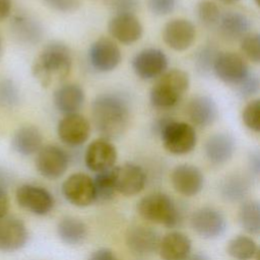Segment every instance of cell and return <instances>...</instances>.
I'll return each instance as SVG.
<instances>
[{
  "instance_id": "cb8c5ba5",
  "label": "cell",
  "mask_w": 260,
  "mask_h": 260,
  "mask_svg": "<svg viewBox=\"0 0 260 260\" xmlns=\"http://www.w3.org/2000/svg\"><path fill=\"white\" fill-rule=\"evenodd\" d=\"M53 100L56 109L66 116L78 112L84 103L85 94L78 84L67 83L55 90Z\"/></svg>"
},
{
  "instance_id": "7402d4cb",
  "label": "cell",
  "mask_w": 260,
  "mask_h": 260,
  "mask_svg": "<svg viewBox=\"0 0 260 260\" xmlns=\"http://www.w3.org/2000/svg\"><path fill=\"white\" fill-rule=\"evenodd\" d=\"M235 149V139L228 133H215L209 136L204 143L206 158L216 166L228 162L233 157Z\"/></svg>"
},
{
  "instance_id": "2e32d148",
  "label": "cell",
  "mask_w": 260,
  "mask_h": 260,
  "mask_svg": "<svg viewBox=\"0 0 260 260\" xmlns=\"http://www.w3.org/2000/svg\"><path fill=\"white\" fill-rule=\"evenodd\" d=\"M125 241L132 254L145 257L157 250L160 238L154 229L143 224H135L127 230Z\"/></svg>"
},
{
  "instance_id": "30bf717a",
  "label": "cell",
  "mask_w": 260,
  "mask_h": 260,
  "mask_svg": "<svg viewBox=\"0 0 260 260\" xmlns=\"http://www.w3.org/2000/svg\"><path fill=\"white\" fill-rule=\"evenodd\" d=\"M212 71L222 82L237 86L250 73L247 62L233 52L218 53Z\"/></svg>"
},
{
  "instance_id": "ac0fdd59",
  "label": "cell",
  "mask_w": 260,
  "mask_h": 260,
  "mask_svg": "<svg viewBox=\"0 0 260 260\" xmlns=\"http://www.w3.org/2000/svg\"><path fill=\"white\" fill-rule=\"evenodd\" d=\"M89 132L90 126L88 121L77 113L64 116L57 127V133L60 140L72 147L83 144L87 140Z\"/></svg>"
},
{
  "instance_id": "ffe728a7",
  "label": "cell",
  "mask_w": 260,
  "mask_h": 260,
  "mask_svg": "<svg viewBox=\"0 0 260 260\" xmlns=\"http://www.w3.org/2000/svg\"><path fill=\"white\" fill-rule=\"evenodd\" d=\"M108 29L114 39L125 45L135 43L143 32L141 22L134 14H115L109 21Z\"/></svg>"
},
{
  "instance_id": "3957f363",
  "label": "cell",
  "mask_w": 260,
  "mask_h": 260,
  "mask_svg": "<svg viewBox=\"0 0 260 260\" xmlns=\"http://www.w3.org/2000/svg\"><path fill=\"white\" fill-rule=\"evenodd\" d=\"M189 75L181 69L165 71L150 89V104L157 109L174 107L188 90Z\"/></svg>"
},
{
  "instance_id": "9c48e42d",
  "label": "cell",
  "mask_w": 260,
  "mask_h": 260,
  "mask_svg": "<svg viewBox=\"0 0 260 260\" xmlns=\"http://www.w3.org/2000/svg\"><path fill=\"white\" fill-rule=\"evenodd\" d=\"M64 198L77 207H86L95 201L92 179L83 173L70 175L61 187Z\"/></svg>"
},
{
  "instance_id": "e575fe53",
  "label": "cell",
  "mask_w": 260,
  "mask_h": 260,
  "mask_svg": "<svg viewBox=\"0 0 260 260\" xmlns=\"http://www.w3.org/2000/svg\"><path fill=\"white\" fill-rule=\"evenodd\" d=\"M260 101L258 99L249 102L242 112V119L247 128L258 133L260 131Z\"/></svg>"
},
{
  "instance_id": "c3c4849f",
  "label": "cell",
  "mask_w": 260,
  "mask_h": 260,
  "mask_svg": "<svg viewBox=\"0 0 260 260\" xmlns=\"http://www.w3.org/2000/svg\"><path fill=\"white\" fill-rule=\"evenodd\" d=\"M220 1H222V2H224V3H235V2H237L238 0H220Z\"/></svg>"
},
{
  "instance_id": "f1b7e54d",
  "label": "cell",
  "mask_w": 260,
  "mask_h": 260,
  "mask_svg": "<svg viewBox=\"0 0 260 260\" xmlns=\"http://www.w3.org/2000/svg\"><path fill=\"white\" fill-rule=\"evenodd\" d=\"M251 187L250 178L243 174H232L226 176L220 183L219 191L221 196L231 202L243 200Z\"/></svg>"
},
{
  "instance_id": "603a6c76",
  "label": "cell",
  "mask_w": 260,
  "mask_h": 260,
  "mask_svg": "<svg viewBox=\"0 0 260 260\" xmlns=\"http://www.w3.org/2000/svg\"><path fill=\"white\" fill-rule=\"evenodd\" d=\"M217 106L208 95L192 98L186 106V114L189 120L196 126L207 127L217 118Z\"/></svg>"
},
{
  "instance_id": "d4e9b609",
  "label": "cell",
  "mask_w": 260,
  "mask_h": 260,
  "mask_svg": "<svg viewBox=\"0 0 260 260\" xmlns=\"http://www.w3.org/2000/svg\"><path fill=\"white\" fill-rule=\"evenodd\" d=\"M43 137L41 131L32 125L19 127L12 136L11 145L15 152L28 156L37 153L42 147Z\"/></svg>"
},
{
  "instance_id": "277c9868",
  "label": "cell",
  "mask_w": 260,
  "mask_h": 260,
  "mask_svg": "<svg viewBox=\"0 0 260 260\" xmlns=\"http://www.w3.org/2000/svg\"><path fill=\"white\" fill-rule=\"evenodd\" d=\"M137 211L145 220L168 228L176 226L181 218L175 201L162 192H153L142 197L137 204Z\"/></svg>"
},
{
  "instance_id": "6da1fadb",
  "label": "cell",
  "mask_w": 260,
  "mask_h": 260,
  "mask_svg": "<svg viewBox=\"0 0 260 260\" xmlns=\"http://www.w3.org/2000/svg\"><path fill=\"white\" fill-rule=\"evenodd\" d=\"M93 124L102 137L115 139L125 133L130 120V106L119 93H102L91 104Z\"/></svg>"
},
{
  "instance_id": "d590c367",
  "label": "cell",
  "mask_w": 260,
  "mask_h": 260,
  "mask_svg": "<svg viewBox=\"0 0 260 260\" xmlns=\"http://www.w3.org/2000/svg\"><path fill=\"white\" fill-rule=\"evenodd\" d=\"M241 49L245 56L254 63L260 61V36L257 32L247 34L241 40Z\"/></svg>"
},
{
  "instance_id": "7c38bea8",
  "label": "cell",
  "mask_w": 260,
  "mask_h": 260,
  "mask_svg": "<svg viewBox=\"0 0 260 260\" xmlns=\"http://www.w3.org/2000/svg\"><path fill=\"white\" fill-rule=\"evenodd\" d=\"M113 179L115 191L125 196L140 193L146 183V175L143 169L132 162L114 167Z\"/></svg>"
},
{
  "instance_id": "4dcf8cb0",
  "label": "cell",
  "mask_w": 260,
  "mask_h": 260,
  "mask_svg": "<svg viewBox=\"0 0 260 260\" xmlns=\"http://www.w3.org/2000/svg\"><path fill=\"white\" fill-rule=\"evenodd\" d=\"M226 252L236 260H251L257 255L258 246L252 238L239 235L229 241Z\"/></svg>"
},
{
  "instance_id": "5bb4252c",
  "label": "cell",
  "mask_w": 260,
  "mask_h": 260,
  "mask_svg": "<svg viewBox=\"0 0 260 260\" xmlns=\"http://www.w3.org/2000/svg\"><path fill=\"white\" fill-rule=\"evenodd\" d=\"M117 149L115 145L104 137L94 139L85 150L84 162L87 169L100 173L115 166L117 160Z\"/></svg>"
},
{
  "instance_id": "484cf974",
  "label": "cell",
  "mask_w": 260,
  "mask_h": 260,
  "mask_svg": "<svg viewBox=\"0 0 260 260\" xmlns=\"http://www.w3.org/2000/svg\"><path fill=\"white\" fill-rule=\"evenodd\" d=\"M11 30L16 39L24 44H38L44 35L42 24L28 14H17L11 21Z\"/></svg>"
},
{
  "instance_id": "836d02e7",
  "label": "cell",
  "mask_w": 260,
  "mask_h": 260,
  "mask_svg": "<svg viewBox=\"0 0 260 260\" xmlns=\"http://www.w3.org/2000/svg\"><path fill=\"white\" fill-rule=\"evenodd\" d=\"M196 13L200 22L207 27L217 26L221 15L217 5L210 0L200 1L196 7Z\"/></svg>"
},
{
  "instance_id": "9a60e30c",
  "label": "cell",
  "mask_w": 260,
  "mask_h": 260,
  "mask_svg": "<svg viewBox=\"0 0 260 260\" xmlns=\"http://www.w3.org/2000/svg\"><path fill=\"white\" fill-rule=\"evenodd\" d=\"M88 60L95 70L109 72L119 65L121 51L111 39L100 38L91 44L88 50Z\"/></svg>"
},
{
  "instance_id": "8992f818",
  "label": "cell",
  "mask_w": 260,
  "mask_h": 260,
  "mask_svg": "<svg viewBox=\"0 0 260 260\" xmlns=\"http://www.w3.org/2000/svg\"><path fill=\"white\" fill-rule=\"evenodd\" d=\"M190 223L199 237L207 240L220 237L226 230L224 215L218 209L210 206L196 209L191 215Z\"/></svg>"
},
{
  "instance_id": "60d3db41",
  "label": "cell",
  "mask_w": 260,
  "mask_h": 260,
  "mask_svg": "<svg viewBox=\"0 0 260 260\" xmlns=\"http://www.w3.org/2000/svg\"><path fill=\"white\" fill-rule=\"evenodd\" d=\"M46 5L60 12H71L79 7V0H42Z\"/></svg>"
},
{
  "instance_id": "8d00e7d4",
  "label": "cell",
  "mask_w": 260,
  "mask_h": 260,
  "mask_svg": "<svg viewBox=\"0 0 260 260\" xmlns=\"http://www.w3.org/2000/svg\"><path fill=\"white\" fill-rule=\"evenodd\" d=\"M259 85L260 81L258 75L250 72L247 77L243 81H241L236 87L239 95H241L242 98H249L258 92Z\"/></svg>"
},
{
  "instance_id": "7bdbcfd3",
  "label": "cell",
  "mask_w": 260,
  "mask_h": 260,
  "mask_svg": "<svg viewBox=\"0 0 260 260\" xmlns=\"http://www.w3.org/2000/svg\"><path fill=\"white\" fill-rule=\"evenodd\" d=\"M9 209V198L4 188L0 187V218L7 215Z\"/></svg>"
},
{
  "instance_id": "ab89813d",
  "label": "cell",
  "mask_w": 260,
  "mask_h": 260,
  "mask_svg": "<svg viewBox=\"0 0 260 260\" xmlns=\"http://www.w3.org/2000/svg\"><path fill=\"white\" fill-rule=\"evenodd\" d=\"M139 0H111V7L116 14H134Z\"/></svg>"
},
{
  "instance_id": "1f68e13d",
  "label": "cell",
  "mask_w": 260,
  "mask_h": 260,
  "mask_svg": "<svg viewBox=\"0 0 260 260\" xmlns=\"http://www.w3.org/2000/svg\"><path fill=\"white\" fill-rule=\"evenodd\" d=\"M113 168L96 173V176L94 177V179H92L95 193V201H108L112 199L114 194L116 193L113 179Z\"/></svg>"
},
{
  "instance_id": "4fadbf2b",
  "label": "cell",
  "mask_w": 260,
  "mask_h": 260,
  "mask_svg": "<svg viewBox=\"0 0 260 260\" xmlns=\"http://www.w3.org/2000/svg\"><path fill=\"white\" fill-rule=\"evenodd\" d=\"M171 183L179 194L187 197L197 195L204 186V176L199 168L191 164L176 166L171 173Z\"/></svg>"
},
{
  "instance_id": "44dd1931",
  "label": "cell",
  "mask_w": 260,
  "mask_h": 260,
  "mask_svg": "<svg viewBox=\"0 0 260 260\" xmlns=\"http://www.w3.org/2000/svg\"><path fill=\"white\" fill-rule=\"evenodd\" d=\"M157 250L162 260H186L191 255L192 242L184 233L171 232L160 239Z\"/></svg>"
},
{
  "instance_id": "e0dca14e",
  "label": "cell",
  "mask_w": 260,
  "mask_h": 260,
  "mask_svg": "<svg viewBox=\"0 0 260 260\" xmlns=\"http://www.w3.org/2000/svg\"><path fill=\"white\" fill-rule=\"evenodd\" d=\"M194 24L184 18H176L167 22L162 28V40L168 47L175 51H185L195 40Z\"/></svg>"
},
{
  "instance_id": "7a4b0ae2",
  "label": "cell",
  "mask_w": 260,
  "mask_h": 260,
  "mask_svg": "<svg viewBox=\"0 0 260 260\" xmlns=\"http://www.w3.org/2000/svg\"><path fill=\"white\" fill-rule=\"evenodd\" d=\"M72 67L70 49L62 43L48 44L36 58L31 71L39 83L48 87L65 79Z\"/></svg>"
},
{
  "instance_id": "d6986e66",
  "label": "cell",
  "mask_w": 260,
  "mask_h": 260,
  "mask_svg": "<svg viewBox=\"0 0 260 260\" xmlns=\"http://www.w3.org/2000/svg\"><path fill=\"white\" fill-rule=\"evenodd\" d=\"M28 232L24 222L14 216L0 218V251L14 252L25 246Z\"/></svg>"
},
{
  "instance_id": "b9f144b4",
  "label": "cell",
  "mask_w": 260,
  "mask_h": 260,
  "mask_svg": "<svg viewBox=\"0 0 260 260\" xmlns=\"http://www.w3.org/2000/svg\"><path fill=\"white\" fill-rule=\"evenodd\" d=\"M88 260H120L116 253L109 248H100L93 251Z\"/></svg>"
},
{
  "instance_id": "ee69618b",
  "label": "cell",
  "mask_w": 260,
  "mask_h": 260,
  "mask_svg": "<svg viewBox=\"0 0 260 260\" xmlns=\"http://www.w3.org/2000/svg\"><path fill=\"white\" fill-rule=\"evenodd\" d=\"M11 11L10 0H0V21L6 19Z\"/></svg>"
},
{
  "instance_id": "5b68a950",
  "label": "cell",
  "mask_w": 260,
  "mask_h": 260,
  "mask_svg": "<svg viewBox=\"0 0 260 260\" xmlns=\"http://www.w3.org/2000/svg\"><path fill=\"white\" fill-rule=\"evenodd\" d=\"M164 147L171 153L182 155L192 151L197 142L194 128L185 122L172 120L159 133Z\"/></svg>"
},
{
  "instance_id": "ba28073f",
  "label": "cell",
  "mask_w": 260,
  "mask_h": 260,
  "mask_svg": "<svg viewBox=\"0 0 260 260\" xmlns=\"http://www.w3.org/2000/svg\"><path fill=\"white\" fill-rule=\"evenodd\" d=\"M68 165V154L57 145H46L37 152L36 168L40 175L48 180L62 177L67 171Z\"/></svg>"
},
{
  "instance_id": "4316f807",
  "label": "cell",
  "mask_w": 260,
  "mask_h": 260,
  "mask_svg": "<svg viewBox=\"0 0 260 260\" xmlns=\"http://www.w3.org/2000/svg\"><path fill=\"white\" fill-rule=\"evenodd\" d=\"M221 35L230 40L242 39L251 27L250 19L243 13L228 11L221 14L217 23Z\"/></svg>"
},
{
  "instance_id": "f546056e",
  "label": "cell",
  "mask_w": 260,
  "mask_h": 260,
  "mask_svg": "<svg viewBox=\"0 0 260 260\" xmlns=\"http://www.w3.org/2000/svg\"><path fill=\"white\" fill-rule=\"evenodd\" d=\"M239 223L242 229L250 234L257 236L260 233V204L256 200L244 201L238 212Z\"/></svg>"
},
{
  "instance_id": "83f0119b",
  "label": "cell",
  "mask_w": 260,
  "mask_h": 260,
  "mask_svg": "<svg viewBox=\"0 0 260 260\" xmlns=\"http://www.w3.org/2000/svg\"><path fill=\"white\" fill-rule=\"evenodd\" d=\"M57 234L63 243L76 246L83 243L86 239L87 226L78 217L65 216L57 224Z\"/></svg>"
},
{
  "instance_id": "8fae6325",
  "label": "cell",
  "mask_w": 260,
  "mask_h": 260,
  "mask_svg": "<svg viewBox=\"0 0 260 260\" xmlns=\"http://www.w3.org/2000/svg\"><path fill=\"white\" fill-rule=\"evenodd\" d=\"M134 73L143 80H150L160 76L168 67L166 54L156 48H147L138 52L132 59Z\"/></svg>"
},
{
  "instance_id": "bcb514c9",
  "label": "cell",
  "mask_w": 260,
  "mask_h": 260,
  "mask_svg": "<svg viewBox=\"0 0 260 260\" xmlns=\"http://www.w3.org/2000/svg\"><path fill=\"white\" fill-rule=\"evenodd\" d=\"M250 168L253 174L258 175L259 174V170H260V157H259V153L258 152H254L252 153L251 157H250Z\"/></svg>"
},
{
  "instance_id": "7dc6e473",
  "label": "cell",
  "mask_w": 260,
  "mask_h": 260,
  "mask_svg": "<svg viewBox=\"0 0 260 260\" xmlns=\"http://www.w3.org/2000/svg\"><path fill=\"white\" fill-rule=\"evenodd\" d=\"M186 260H209V259L203 254H195V255H190Z\"/></svg>"
},
{
  "instance_id": "52a82bcc",
  "label": "cell",
  "mask_w": 260,
  "mask_h": 260,
  "mask_svg": "<svg viewBox=\"0 0 260 260\" xmlns=\"http://www.w3.org/2000/svg\"><path fill=\"white\" fill-rule=\"evenodd\" d=\"M15 198L20 207L36 215H46L54 207V197L45 188L23 184L16 189Z\"/></svg>"
},
{
  "instance_id": "d6a6232c",
  "label": "cell",
  "mask_w": 260,
  "mask_h": 260,
  "mask_svg": "<svg viewBox=\"0 0 260 260\" xmlns=\"http://www.w3.org/2000/svg\"><path fill=\"white\" fill-rule=\"evenodd\" d=\"M218 51L210 45H205L201 47L195 54L194 64L195 68L201 75L208 74L212 68L214 61L218 55Z\"/></svg>"
},
{
  "instance_id": "74e56055",
  "label": "cell",
  "mask_w": 260,
  "mask_h": 260,
  "mask_svg": "<svg viewBox=\"0 0 260 260\" xmlns=\"http://www.w3.org/2000/svg\"><path fill=\"white\" fill-rule=\"evenodd\" d=\"M18 102V90L10 80L0 83V103L5 106H13Z\"/></svg>"
},
{
  "instance_id": "f6af8a7d",
  "label": "cell",
  "mask_w": 260,
  "mask_h": 260,
  "mask_svg": "<svg viewBox=\"0 0 260 260\" xmlns=\"http://www.w3.org/2000/svg\"><path fill=\"white\" fill-rule=\"evenodd\" d=\"M173 119H171V117H160L159 119H157L153 125H152V131L154 133H156L157 135H159V133L161 132V130L166 127V125L172 121Z\"/></svg>"
},
{
  "instance_id": "681fc988",
  "label": "cell",
  "mask_w": 260,
  "mask_h": 260,
  "mask_svg": "<svg viewBox=\"0 0 260 260\" xmlns=\"http://www.w3.org/2000/svg\"><path fill=\"white\" fill-rule=\"evenodd\" d=\"M2 54V40H1V36H0V56Z\"/></svg>"
},
{
  "instance_id": "f35d334b",
  "label": "cell",
  "mask_w": 260,
  "mask_h": 260,
  "mask_svg": "<svg viewBox=\"0 0 260 260\" xmlns=\"http://www.w3.org/2000/svg\"><path fill=\"white\" fill-rule=\"evenodd\" d=\"M177 0H147L149 10L158 16L170 14L176 7Z\"/></svg>"
}]
</instances>
